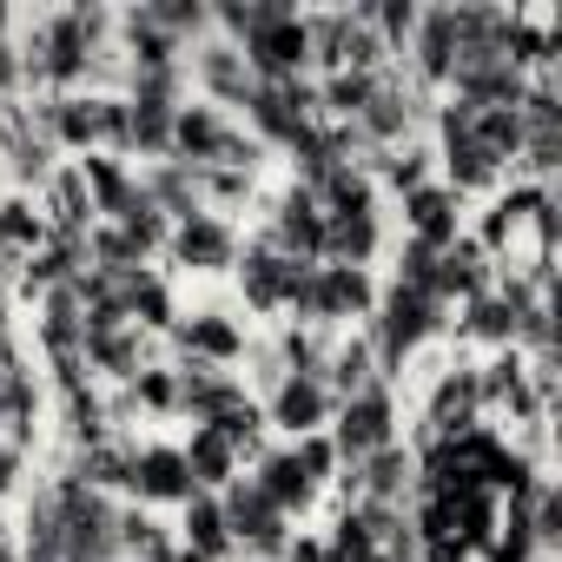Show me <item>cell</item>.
<instances>
[{"mask_svg":"<svg viewBox=\"0 0 562 562\" xmlns=\"http://www.w3.org/2000/svg\"><path fill=\"white\" fill-rule=\"evenodd\" d=\"M450 331V312L430 299V292H411V285H391L378 305H371V358H378V378L391 384L404 371V358L430 338Z\"/></svg>","mask_w":562,"mask_h":562,"instance_id":"cell-1","label":"cell"},{"mask_svg":"<svg viewBox=\"0 0 562 562\" xmlns=\"http://www.w3.org/2000/svg\"><path fill=\"white\" fill-rule=\"evenodd\" d=\"M27 120L54 146H74V153H93V146L126 153V100H113V93H60L47 106H27Z\"/></svg>","mask_w":562,"mask_h":562,"instance_id":"cell-2","label":"cell"},{"mask_svg":"<svg viewBox=\"0 0 562 562\" xmlns=\"http://www.w3.org/2000/svg\"><path fill=\"white\" fill-rule=\"evenodd\" d=\"M60 496V555L67 562H120V503L93 483H54Z\"/></svg>","mask_w":562,"mask_h":562,"instance_id":"cell-3","label":"cell"},{"mask_svg":"<svg viewBox=\"0 0 562 562\" xmlns=\"http://www.w3.org/2000/svg\"><path fill=\"white\" fill-rule=\"evenodd\" d=\"M172 159L205 172V166H232V172H251L258 166V139L232 126V113L218 106H179L172 120Z\"/></svg>","mask_w":562,"mask_h":562,"instance_id":"cell-4","label":"cell"},{"mask_svg":"<svg viewBox=\"0 0 562 562\" xmlns=\"http://www.w3.org/2000/svg\"><path fill=\"white\" fill-rule=\"evenodd\" d=\"M218 509H225V536H232V549H245L251 562H278L292 549V516L278 509L251 476H232L225 490H218Z\"/></svg>","mask_w":562,"mask_h":562,"instance_id":"cell-5","label":"cell"},{"mask_svg":"<svg viewBox=\"0 0 562 562\" xmlns=\"http://www.w3.org/2000/svg\"><path fill=\"white\" fill-rule=\"evenodd\" d=\"M305 41H312V60L325 74H384V41L371 27L364 8H331V14H305Z\"/></svg>","mask_w":562,"mask_h":562,"instance_id":"cell-6","label":"cell"},{"mask_svg":"<svg viewBox=\"0 0 562 562\" xmlns=\"http://www.w3.org/2000/svg\"><path fill=\"white\" fill-rule=\"evenodd\" d=\"M378 305V285H371V271H351V265H312L305 271V285L292 299V312L318 331V325H345V318H371Z\"/></svg>","mask_w":562,"mask_h":562,"instance_id":"cell-7","label":"cell"},{"mask_svg":"<svg viewBox=\"0 0 562 562\" xmlns=\"http://www.w3.org/2000/svg\"><path fill=\"white\" fill-rule=\"evenodd\" d=\"M331 417H338V424H331L338 470H358L364 457H378L384 443H397V437H391V424H397V411H391V384H364V391L345 397Z\"/></svg>","mask_w":562,"mask_h":562,"instance_id":"cell-8","label":"cell"},{"mask_svg":"<svg viewBox=\"0 0 562 562\" xmlns=\"http://www.w3.org/2000/svg\"><path fill=\"white\" fill-rule=\"evenodd\" d=\"M245 120H251V139H258V146H285V153H292V139H299L305 126H318V87H312V80L251 87Z\"/></svg>","mask_w":562,"mask_h":562,"instance_id":"cell-9","label":"cell"},{"mask_svg":"<svg viewBox=\"0 0 562 562\" xmlns=\"http://www.w3.org/2000/svg\"><path fill=\"white\" fill-rule=\"evenodd\" d=\"M238 60H245V74H251L258 87H285V80H305V67H312L305 14H292V21H278V27L251 34V41L238 47Z\"/></svg>","mask_w":562,"mask_h":562,"instance_id":"cell-10","label":"cell"},{"mask_svg":"<svg viewBox=\"0 0 562 562\" xmlns=\"http://www.w3.org/2000/svg\"><path fill=\"white\" fill-rule=\"evenodd\" d=\"M476 417H483V378H476V364H450V371H437V384H430V397H424V424H430V437H470Z\"/></svg>","mask_w":562,"mask_h":562,"instance_id":"cell-11","label":"cell"},{"mask_svg":"<svg viewBox=\"0 0 562 562\" xmlns=\"http://www.w3.org/2000/svg\"><path fill=\"white\" fill-rule=\"evenodd\" d=\"M265 245L285 251V258H299V265H318V251H325V212H318V199H312L305 186H292L285 199L271 205Z\"/></svg>","mask_w":562,"mask_h":562,"instance_id":"cell-12","label":"cell"},{"mask_svg":"<svg viewBox=\"0 0 562 562\" xmlns=\"http://www.w3.org/2000/svg\"><path fill=\"white\" fill-rule=\"evenodd\" d=\"M305 271L312 265H299V258H285V251H271L265 238L245 251V265H238V285H245V299L258 305V312H292V299H299V285H305Z\"/></svg>","mask_w":562,"mask_h":562,"instance_id":"cell-13","label":"cell"},{"mask_svg":"<svg viewBox=\"0 0 562 562\" xmlns=\"http://www.w3.org/2000/svg\"><path fill=\"white\" fill-rule=\"evenodd\" d=\"M351 126H358V139H364L371 153H397V146L417 133V93H411L397 74H384L378 93H371V106H364Z\"/></svg>","mask_w":562,"mask_h":562,"instance_id":"cell-14","label":"cell"},{"mask_svg":"<svg viewBox=\"0 0 562 562\" xmlns=\"http://www.w3.org/2000/svg\"><path fill=\"white\" fill-rule=\"evenodd\" d=\"M166 251H172L186 271H225V265H238V232H232L218 212H192V218H179V225L166 232Z\"/></svg>","mask_w":562,"mask_h":562,"instance_id":"cell-15","label":"cell"},{"mask_svg":"<svg viewBox=\"0 0 562 562\" xmlns=\"http://www.w3.org/2000/svg\"><path fill=\"white\" fill-rule=\"evenodd\" d=\"M172 378H179V417H192V424H218L225 411L251 404L245 384H238L225 364H199V358H186Z\"/></svg>","mask_w":562,"mask_h":562,"instance_id":"cell-16","label":"cell"},{"mask_svg":"<svg viewBox=\"0 0 562 562\" xmlns=\"http://www.w3.org/2000/svg\"><path fill=\"white\" fill-rule=\"evenodd\" d=\"M126 490H133L139 503H179V509L199 496V483H192V470H186L179 443H146V450H133Z\"/></svg>","mask_w":562,"mask_h":562,"instance_id":"cell-17","label":"cell"},{"mask_svg":"<svg viewBox=\"0 0 562 562\" xmlns=\"http://www.w3.org/2000/svg\"><path fill=\"white\" fill-rule=\"evenodd\" d=\"M331 391H325V378H278L271 384V404H265V424H278L285 437H312V430H325L331 424Z\"/></svg>","mask_w":562,"mask_h":562,"instance_id":"cell-18","label":"cell"},{"mask_svg":"<svg viewBox=\"0 0 562 562\" xmlns=\"http://www.w3.org/2000/svg\"><path fill=\"white\" fill-rule=\"evenodd\" d=\"M483 292H490V251H483L476 238L443 245V251H437V271H430V299L450 312L457 299L470 305V299H483Z\"/></svg>","mask_w":562,"mask_h":562,"instance_id":"cell-19","label":"cell"},{"mask_svg":"<svg viewBox=\"0 0 562 562\" xmlns=\"http://www.w3.org/2000/svg\"><path fill=\"white\" fill-rule=\"evenodd\" d=\"M186 74L205 87V106H218V113H225V106H245V100H251V87H258V80L245 74V60H238V47H232V41H205V47L186 60Z\"/></svg>","mask_w":562,"mask_h":562,"instance_id":"cell-20","label":"cell"},{"mask_svg":"<svg viewBox=\"0 0 562 562\" xmlns=\"http://www.w3.org/2000/svg\"><path fill=\"white\" fill-rule=\"evenodd\" d=\"M41 338H47V351L60 358V371L80 378V364H87V305H80L74 285H54V292H47V305H41Z\"/></svg>","mask_w":562,"mask_h":562,"instance_id":"cell-21","label":"cell"},{"mask_svg":"<svg viewBox=\"0 0 562 562\" xmlns=\"http://www.w3.org/2000/svg\"><path fill=\"white\" fill-rule=\"evenodd\" d=\"M345 483L358 490V503H391V509H404V496L417 490V457H411L404 443H384V450L364 457Z\"/></svg>","mask_w":562,"mask_h":562,"instance_id":"cell-22","label":"cell"},{"mask_svg":"<svg viewBox=\"0 0 562 562\" xmlns=\"http://www.w3.org/2000/svg\"><path fill=\"white\" fill-rule=\"evenodd\" d=\"M0 166L21 186H41V179H54V139L27 113H0Z\"/></svg>","mask_w":562,"mask_h":562,"instance_id":"cell-23","label":"cell"},{"mask_svg":"<svg viewBox=\"0 0 562 562\" xmlns=\"http://www.w3.org/2000/svg\"><path fill=\"white\" fill-rule=\"evenodd\" d=\"M80 179H87V199H93V212H106L113 225H126V218L153 212L146 186H139V179H133L120 159H87V166H80Z\"/></svg>","mask_w":562,"mask_h":562,"instance_id":"cell-24","label":"cell"},{"mask_svg":"<svg viewBox=\"0 0 562 562\" xmlns=\"http://www.w3.org/2000/svg\"><path fill=\"white\" fill-rule=\"evenodd\" d=\"M522 93H529V74L509 67V60H496V67H457L450 74V100H463L470 113H483V106H522Z\"/></svg>","mask_w":562,"mask_h":562,"instance_id":"cell-25","label":"cell"},{"mask_svg":"<svg viewBox=\"0 0 562 562\" xmlns=\"http://www.w3.org/2000/svg\"><path fill=\"white\" fill-rule=\"evenodd\" d=\"M404 225H411V238H417V245H430V251L457 245V238H463V232H457V192L424 179L417 192H404Z\"/></svg>","mask_w":562,"mask_h":562,"instance_id":"cell-26","label":"cell"},{"mask_svg":"<svg viewBox=\"0 0 562 562\" xmlns=\"http://www.w3.org/2000/svg\"><path fill=\"white\" fill-rule=\"evenodd\" d=\"M378 245H384L378 212H338V218H325V251H318V265H351V271H364V265L378 258Z\"/></svg>","mask_w":562,"mask_h":562,"instance_id":"cell-27","label":"cell"},{"mask_svg":"<svg viewBox=\"0 0 562 562\" xmlns=\"http://www.w3.org/2000/svg\"><path fill=\"white\" fill-rule=\"evenodd\" d=\"M278 509H285V516H305L312 503H318V483L299 470V457H292V443H278V450H265L258 457V476H251Z\"/></svg>","mask_w":562,"mask_h":562,"instance_id":"cell-28","label":"cell"},{"mask_svg":"<svg viewBox=\"0 0 562 562\" xmlns=\"http://www.w3.org/2000/svg\"><path fill=\"white\" fill-rule=\"evenodd\" d=\"M172 120H179V106L172 100H126V153H139V159H172Z\"/></svg>","mask_w":562,"mask_h":562,"instance_id":"cell-29","label":"cell"},{"mask_svg":"<svg viewBox=\"0 0 562 562\" xmlns=\"http://www.w3.org/2000/svg\"><path fill=\"white\" fill-rule=\"evenodd\" d=\"M146 199H153V212L166 218V225H179V218H192V212H205L199 205V172L192 166H179V159H159V166H146Z\"/></svg>","mask_w":562,"mask_h":562,"instance_id":"cell-30","label":"cell"},{"mask_svg":"<svg viewBox=\"0 0 562 562\" xmlns=\"http://www.w3.org/2000/svg\"><path fill=\"white\" fill-rule=\"evenodd\" d=\"M305 192L318 199L325 218H338V212H378V179H371V166H331V172H318Z\"/></svg>","mask_w":562,"mask_h":562,"instance_id":"cell-31","label":"cell"},{"mask_svg":"<svg viewBox=\"0 0 562 562\" xmlns=\"http://www.w3.org/2000/svg\"><path fill=\"white\" fill-rule=\"evenodd\" d=\"M87 371H106V378H139V325H87Z\"/></svg>","mask_w":562,"mask_h":562,"instance_id":"cell-32","label":"cell"},{"mask_svg":"<svg viewBox=\"0 0 562 562\" xmlns=\"http://www.w3.org/2000/svg\"><path fill=\"white\" fill-rule=\"evenodd\" d=\"M179 549L186 555H199V562H225L232 555V536H225V509H218V496H192L186 503V522H179Z\"/></svg>","mask_w":562,"mask_h":562,"instance_id":"cell-33","label":"cell"},{"mask_svg":"<svg viewBox=\"0 0 562 562\" xmlns=\"http://www.w3.org/2000/svg\"><path fill=\"white\" fill-rule=\"evenodd\" d=\"M411 54H417V74L424 80H450V67H457V34H450V14L443 8H424L417 14V27H411Z\"/></svg>","mask_w":562,"mask_h":562,"instance_id":"cell-34","label":"cell"},{"mask_svg":"<svg viewBox=\"0 0 562 562\" xmlns=\"http://www.w3.org/2000/svg\"><path fill=\"white\" fill-rule=\"evenodd\" d=\"M364 384H384V378H378V358H371V338L331 345V358H325V391H331V404L358 397Z\"/></svg>","mask_w":562,"mask_h":562,"instance_id":"cell-35","label":"cell"},{"mask_svg":"<svg viewBox=\"0 0 562 562\" xmlns=\"http://www.w3.org/2000/svg\"><path fill=\"white\" fill-rule=\"evenodd\" d=\"M179 457H186V470H192V483H199L205 496H218V490L238 476V457H232V443H225L218 430H205V424L192 430V443H186Z\"/></svg>","mask_w":562,"mask_h":562,"instance_id":"cell-36","label":"cell"},{"mask_svg":"<svg viewBox=\"0 0 562 562\" xmlns=\"http://www.w3.org/2000/svg\"><path fill=\"white\" fill-rule=\"evenodd\" d=\"M179 351L199 358V364H232V358L245 351V338H238L218 312H199L192 325H179Z\"/></svg>","mask_w":562,"mask_h":562,"instance_id":"cell-37","label":"cell"},{"mask_svg":"<svg viewBox=\"0 0 562 562\" xmlns=\"http://www.w3.org/2000/svg\"><path fill=\"white\" fill-rule=\"evenodd\" d=\"M146 21L172 41V47H192L212 34V8L205 0H146Z\"/></svg>","mask_w":562,"mask_h":562,"instance_id":"cell-38","label":"cell"},{"mask_svg":"<svg viewBox=\"0 0 562 562\" xmlns=\"http://www.w3.org/2000/svg\"><path fill=\"white\" fill-rule=\"evenodd\" d=\"M378 80H384V74H325V87H318V106H325L338 126H351V120L371 106Z\"/></svg>","mask_w":562,"mask_h":562,"instance_id":"cell-39","label":"cell"},{"mask_svg":"<svg viewBox=\"0 0 562 562\" xmlns=\"http://www.w3.org/2000/svg\"><path fill=\"white\" fill-rule=\"evenodd\" d=\"M470 139H476L490 159L509 166V159L522 153V120H516V106H483V113L470 120Z\"/></svg>","mask_w":562,"mask_h":562,"instance_id":"cell-40","label":"cell"},{"mask_svg":"<svg viewBox=\"0 0 562 562\" xmlns=\"http://www.w3.org/2000/svg\"><path fill=\"white\" fill-rule=\"evenodd\" d=\"M41 245H47V232H41L34 205H21V199L0 205V258H34Z\"/></svg>","mask_w":562,"mask_h":562,"instance_id":"cell-41","label":"cell"},{"mask_svg":"<svg viewBox=\"0 0 562 562\" xmlns=\"http://www.w3.org/2000/svg\"><path fill=\"white\" fill-rule=\"evenodd\" d=\"M126 470H133V450H120V443H87V450H80V463H74V483L120 490V483H126Z\"/></svg>","mask_w":562,"mask_h":562,"instance_id":"cell-42","label":"cell"},{"mask_svg":"<svg viewBox=\"0 0 562 562\" xmlns=\"http://www.w3.org/2000/svg\"><path fill=\"white\" fill-rule=\"evenodd\" d=\"M54 205H60V212H54L60 232H80V238L93 232V199H87V179H80V172H60V179H54Z\"/></svg>","mask_w":562,"mask_h":562,"instance_id":"cell-43","label":"cell"},{"mask_svg":"<svg viewBox=\"0 0 562 562\" xmlns=\"http://www.w3.org/2000/svg\"><path fill=\"white\" fill-rule=\"evenodd\" d=\"M205 430H218V437L232 443V457H245V450H258V437H265V411H258V404H238V411H225V417L205 424Z\"/></svg>","mask_w":562,"mask_h":562,"instance_id":"cell-44","label":"cell"},{"mask_svg":"<svg viewBox=\"0 0 562 562\" xmlns=\"http://www.w3.org/2000/svg\"><path fill=\"white\" fill-rule=\"evenodd\" d=\"M371 172H384L397 192H417V186H424V172H430V153L397 146V153H378V166H371Z\"/></svg>","mask_w":562,"mask_h":562,"instance_id":"cell-45","label":"cell"},{"mask_svg":"<svg viewBox=\"0 0 562 562\" xmlns=\"http://www.w3.org/2000/svg\"><path fill=\"white\" fill-rule=\"evenodd\" d=\"M292 457H299V470H305L318 490L338 476V450H331V437H325V430H312V437H292Z\"/></svg>","mask_w":562,"mask_h":562,"instance_id":"cell-46","label":"cell"},{"mask_svg":"<svg viewBox=\"0 0 562 562\" xmlns=\"http://www.w3.org/2000/svg\"><path fill=\"white\" fill-rule=\"evenodd\" d=\"M27 549H60V496L41 490L27 503Z\"/></svg>","mask_w":562,"mask_h":562,"instance_id":"cell-47","label":"cell"},{"mask_svg":"<svg viewBox=\"0 0 562 562\" xmlns=\"http://www.w3.org/2000/svg\"><path fill=\"white\" fill-rule=\"evenodd\" d=\"M205 199H218V205H238V199H251V172L205 166V172H199V205H205Z\"/></svg>","mask_w":562,"mask_h":562,"instance_id":"cell-48","label":"cell"},{"mask_svg":"<svg viewBox=\"0 0 562 562\" xmlns=\"http://www.w3.org/2000/svg\"><path fill=\"white\" fill-rule=\"evenodd\" d=\"M430 271H437V251H430V245H417V238H404V251H397V278H391V285L430 292Z\"/></svg>","mask_w":562,"mask_h":562,"instance_id":"cell-49","label":"cell"},{"mask_svg":"<svg viewBox=\"0 0 562 562\" xmlns=\"http://www.w3.org/2000/svg\"><path fill=\"white\" fill-rule=\"evenodd\" d=\"M251 378H258L265 391L285 378V358H278V345H251Z\"/></svg>","mask_w":562,"mask_h":562,"instance_id":"cell-50","label":"cell"},{"mask_svg":"<svg viewBox=\"0 0 562 562\" xmlns=\"http://www.w3.org/2000/svg\"><path fill=\"white\" fill-rule=\"evenodd\" d=\"M278 562H325V542L318 536H292V549L278 555Z\"/></svg>","mask_w":562,"mask_h":562,"instance_id":"cell-51","label":"cell"},{"mask_svg":"<svg viewBox=\"0 0 562 562\" xmlns=\"http://www.w3.org/2000/svg\"><path fill=\"white\" fill-rule=\"evenodd\" d=\"M14 470H21V457H14V443H0V490L14 483Z\"/></svg>","mask_w":562,"mask_h":562,"instance_id":"cell-52","label":"cell"},{"mask_svg":"<svg viewBox=\"0 0 562 562\" xmlns=\"http://www.w3.org/2000/svg\"><path fill=\"white\" fill-rule=\"evenodd\" d=\"M27 562H67L60 549H27Z\"/></svg>","mask_w":562,"mask_h":562,"instance_id":"cell-53","label":"cell"},{"mask_svg":"<svg viewBox=\"0 0 562 562\" xmlns=\"http://www.w3.org/2000/svg\"><path fill=\"white\" fill-rule=\"evenodd\" d=\"M0 562H21V555H14V549H8V536H0Z\"/></svg>","mask_w":562,"mask_h":562,"instance_id":"cell-54","label":"cell"}]
</instances>
